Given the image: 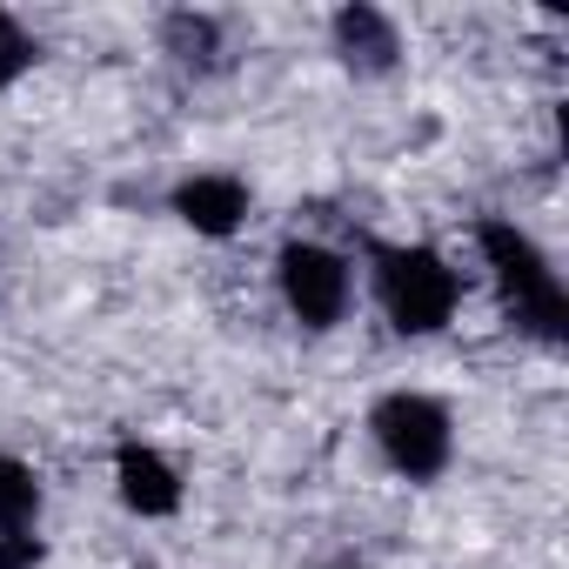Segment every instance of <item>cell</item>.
Segmentation results:
<instances>
[{
  "label": "cell",
  "instance_id": "cell-1",
  "mask_svg": "<svg viewBox=\"0 0 569 569\" xmlns=\"http://www.w3.org/2000/svg\"><path fill=\"white\" fill-rule=\"evenodd\" d=\"M469 241H476V261H482L489 289H496L502 322H509L522 342H536V349L556 356V349L569 342V289H562L549 248H542L516 214H482V221L469 228Z\"/></svg>",
  "mask_w": 569,
  "mask_h": 569
},
{
  "label": "cell",
  "instance_id": "cell-13",
  "mask_svg": "<svg viewBox=\"0 0 569 569\" xmlns=\"http://www.w3.org/2000/svg\"><path fill=\"white\" fill-rule=\"evenodd\" d=\"M128 569H154V562H128Z\"/></svg>",
  "mask_w": 569,
  "mask_h": 569
},
{
  "label": "cell",
  "instance_id": "cell-8",
  "mask_svg": "<svg viewBox=\"0 0 569 569\" xmlns=\"http://www.w3.org/2000/svg\"><path fill=\"white\" fill-rule=\"evenodd\" d=\"M154 48H161V54H168V68H174V74H188V81H214V74H228V68H234L228 21H221V14H208V8H168V14L154 21Z\"/></svg>",
  "mask_w": 569,
  "mask_h": 569
},
{
  "label": "cell",
  "instance_id": "cell-9",
  "mask_svg": "<svg viewBox=\"0 0 569 569\" xmlns=\"http://www.w3.org/2000/svg\"><path fill=\"white\" fill-rule=\"evenodd\" d=\"M41 509H48L41 469L28 456H14V449H0V536H34Z\"/></svg>",
  "mask_w": 569,
  "mask_h": 569
},
{
  "label": "cell",
  "instance_id": "cell-5",
  "mask_svg": "<svg viewBox=\"0 0 569 569\" xmlns=\"http://www.w3.org/2000/svg\"><path fill=\"white\" fill-rule=\"evenodd\" d=\"M329 54L356 81H389L409 61V34H402V21L389 8H376V0H342L329 14Z\"/></svg>",
  "mask_w": 569,
  "mask_h": 569
},
{
  "label": "cell",
  "instance_id": "cell-7",
  "mask_svg": "<svg viewBox=\"0 0 569 569\" xmlns=\"http://www.w3.org/2000/svg\"><path fill=\"white\" fill-rule=\"evenodd\" d=\"M114 496H121V509L141 516V522H168V516H181L188 482H181V469H174L168 449H154V442H141V436H121V442H114Z\"/></svg>",
  "mask_w": 569,
  "mask_h": 569
},
{
  "label": "cell",
  "instance_id": "cell-3",
  "mask_svg": "<svg viewBox=\"0 0 569 569\" xmlns=\"http://www.w3.org/2000/svg\"><path fill=\"white\" fill-rule=\"evenodd\" d=\"M369 442L382 469L409 489H429L456 469V409L429 389H382L369 402Z\"/></svg>",
  "mask_w": 569,
  "mask_h": 569
},
{
  "label": "cell",
  "instance_id": "cell-12",
  "mask_svg": "<svg viewBox=\"0 0 569 569\" xmlns=\"http://www.w3.org/2000/svg\"><path fill=\"white\" fill-rule=\"evenodd\" d=\"M322 569H362V562H356V556H336V562H322Z\"/></svg>",
  "mask_w": 569,
  "mask_h": 569
},
{
  "label": "cell",
  "instance_id": "cell-2",
  "mask_svg": "<svg viewBox=\"0 0 569 569\" xmlns=\"http://www.w3.org/2000/svg\"><path fill=\"white\" fill-rule=\"evenodd\" d=\"M369 281V302L382 309L389 336L402 342H429L456 322L462 309V268L436 248V241H382V234H362V268Z\"/></svg>",
  "mask_w": 569,
  "mask_h": 569
},
{
  "label": "cell",
  "instance_id": "cell-6",
  "mask_svg": "<svg viewBox=\"0 0 569 569\" xmlns=\"http://www.w3.org/2000/svg\"><path fill=\"white\" fill-rule=\"evenodd\" d=\"M168 214L201 241H234L254 214V188L228 168H201V174H181L168 188Z\"/></svg>",
  "mask_w": 569,
  "mask_h": 569
},
{
  "label": "cell",
  "instance_id": "cell-4",
  "mask_svg": "<svg viewBox=\"0 0 569 569\" xmlns=\"http://www.w3.org/2000/svg\"><path fill=\"white\" fill-rule=\"evenodd\" d=\"M274 296L302 336L342 329L356 309V254H342L336 241H316V234H289L274 248Z\"/></svg>",
  "mask_w": 569,
  "mask_h": 569
},
{
  "label": "cell",
  "instance_id": "cell-11",
  "mask_svg": "<svg viewBox=\"0 0 569 569\" xmlns=\"http://www.w3.org/2000/svg\"><path fill=\"white\" fill-rule=\"evenodd\" d=\"M41 562H48L41 529L34 536H0V569H41Z\"/></svg>",
  "mask_w": 569,
  "mask_h": 569
},
{
  "label": "cell",
  "instance_id": "cell-10",
  "mask_svg": "<svg viewBox=\"0 0 569 569\" xmlns=\"http://www.w3.org/2000/svg\"><path fill=\"white\" fill-rule=\"evenodd\" d=\"M41 34L14 14V8H0V94H8V88H21L34 68H41Z\"/></svg>",
  "mask_w": 569,
  "mask_h": 569
}]
</instances>
